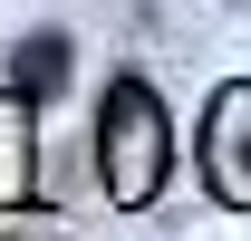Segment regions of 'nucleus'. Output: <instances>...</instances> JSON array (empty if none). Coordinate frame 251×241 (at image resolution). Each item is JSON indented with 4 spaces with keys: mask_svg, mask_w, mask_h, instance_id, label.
<instances>
[{
    "mask_svg": "<svg viewBox=\"0 0 251 241\" xmlns=\"http://www.w3.org/2000/svg\"><path fill=\"white\" fill-rule=\"evenodd\" d=\"M97 174H106V203L145 212L174 174V116L145 77H116L106 87V116H97Z\"/></svg>",
    "mask_w": 251,
    "mask_h": 241,
    "instance_id": "1",
    "label": "nucleus"
},
{
    "mask_svg": "<svg viewBox=\"0 0 251 241\" xmlns=\"http://www.w3.org/2000/svg\"><path fill=\"white\" fill-rule=\"evenodd\" d=\"M203 183L232 212H251V87H222L203 116Z\"/></svg>",
    "mask_w": 251,
    "mask_h": 241,
    "instance_id": "2",
    "label": "nucleus"
},
{
    "mask_svg": "<svg viewBox=\"0 0 251 241\" xmlns=\"http://www.w3.org/2000/svg\"><path fill=\"white\" fill-rule=\"evenodd\" d=\"M10 87L29 96V106H49V96L68 87V39H29V48H20V68H10Z\"/></svg>",
    "mask_w": 251,
    "mask_h": 241,
    "instance_id": "3",
    "label": "nucleus"
}]
</instances>
